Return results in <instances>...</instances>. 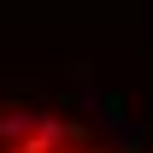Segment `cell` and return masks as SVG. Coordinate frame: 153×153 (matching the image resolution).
<instances>
[{
	"label": "cell",
	"mask_w": 153,
	"mask_h": 153,
	"mask_svg": "<svg viewBox=\"0 0 153 153\" xmlns=\"http://www.w3.org/2000/svg\"><path fill=\"white\" fill-rule=\"evenodd\" d=\"M0 153H112L53 112H0Z\"/></svg>",
	"instance_id": "6da1fadb"
}]
</instances>
